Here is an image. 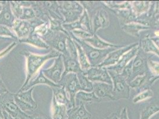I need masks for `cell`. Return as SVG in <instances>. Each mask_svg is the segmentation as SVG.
I'll return each instance as SVG.
<instances>
[{
	"label": "cell",
	"instance_id": "1",
	"mask_svg": "<svg viewBox=\"0 0 159 119\" xmlns=\"http://www.w3.org/2000/svg\"><path fill=\"white\" fill-rule=\"evenodd\" d=\"M20 54L26 58V79L19 90L23 89L26 86L30 80L39 71L40 67L49 60L55 59L61 54L58 51L52 50L45 54H36L29 51H23Z\"/></svg>",
	"mask_w": 159,
	"mask_h": 119
},
{
	"label": "cell",
	"instance_id": "2",
	"mask_svg": "<svg viewBox=\"0 0 159 119\" xmlns=\"http://www.w3.org/2000/svg\"><path fill=\"white\" fill-rule=\"evenodd\" d=\"M69 35L73 40L77 41L81 46L86 55L91 66H98L100 63L103 62V60L106 57L107 55L112 51H113L112 48L106 50H99L95 48L84 40L77 39L70 34H69Z\"/></svg>",
	"mask_w": 159,
	"mask_h": 119
},
{
	"label": "cell",
	"instance_id": "3",
	"mask_svg": "<svg viewBox=\"0 0 159 119\" xmlns=\"http://www.w3.org/2000/svg\"><path fill=\"white\" fill-rule=\"evenodd\" d=\"M69 35L62 31H53L50 30L47 35L42 38L44 41L54 50L63 55H67L66 40Z\"/></svg>",
	"mask_w": 159,
	"mask_h": 119
},
{
	"label": "cell",
	"instance_id": "4",
	"mask_svg": "<svg viewBox=\"0 0 159 119\" xmlns=\"http://www.w3.org/2000/svg\"><path fill=\"white\" fill-rule=\"evenodd\" d=\"M14 95V93L9 91L0 95V110L7 112L14 119L27 118L28 115L23 112L16 104Z\"/></svg>",
	"mask_w": 159,
	"mask_h": 119
},
{
	"label": "cell",
	"instance_id": "5",
	"mask_svg": "<svg viewBox=\"0 0 159 119\" xmlns=\"http://www.w3.org/2000/svg\"><path fill=\"white\" fill-rule=\"evenodd\" d=\"M33 90L34 87L25 91H18L14 95L16 104L27 114V112H33L38 108V104L33 98Z\"/></svg>",
	"mask_w": 159,
	"mask_h": 119
},
{
	"label": "cell",
	"instance_id": "6",
	"mask_svg": "<svg viewBox=\"0 0 159 119\" xmlns=\"http://www.w3.org/2000/svg\"><path fill=\"white\" fill-rule=\"evenodd\" d=\"M58 84L64 88L71 103L75 106V97L77 93L81 91L77 74L70 73L62 76Z\"/></svg>",
	"mask_w": 159,
	"mask_h": 119
},
{
	"label": "cell",
	"instance_id": "7",
	"mask_svg": "<svg viewBox=\"0 0 159 119\" xmlns=\"http://www.w3.org/2000/svg\"><path fill=\"white\" fill-rule=\"evenodd\" d=\"M64 64L62 55L54 59L53 64L51 67L42 69L47 78L56 84H58L60 82L64 72Z\"/></svg>",
	"mask_w": 159,
	"mask_h": 119
},
{
	"label": "cell",
	"instance_id": "8",
	"mask_svg": "<svg viewBox=\"0 0 159 119\" xmlns=\"http://www.w3.org/2000/svg\"><path fill=\"white\" fill-rule=\"evenodd\" d=\"M113 89V99L128 98L129 94V88L127 85L124 78L119 75L112 76Z\"/></svg>",
	"mask_w": 159,
	"mask_h": 119
},
{
	"label": "cell",
	"instance_id": "9",
	"mask_svg": "<svg viewBox=\"0 0 159 119\" xmlns=\"http://www.w3.org/2000/svg\"><path fill=\"white\" fill-rule=\"evenodd\" d=\"M34 26L32 21L16 19L14 22L12 30L16 35L18 40L27 38L33 33Z\"/></svg>",
	"mask_w": 159,
	"mask_h": 119
},
{
	"label": "cell",
	"instance_id": "10",
	"mask_svg": "<svg viewBox=\"0 0 159 119\" xmlns=\"http://www.w3.org/2000/svg\"><path fill=\"white\" fill-rule=\"evenodd\" d=\"M87 78L91 82H102L112 85L113 81L110 74L105 69L91 67L84 72Z\"/></svg>",
	"mask_w": 159,
	"mask_h": 119
},
{
	"label": "cell",
	"instance_id": "11",
	"mask_svg": "<svg viewBox=\"0 0 159 119\" xmlns=\"http://www.w3.org/2000/svg\"><path fill=\"white\" fill-rule=\"evenodd\" d=\"M46 85L51 88L53 87H58L60 86L59 84H56L55 83L48 79L47 77L44 75L42 69H40L39 71L37 73L36 75H34L33 78L30 80L29 83L27 85L26 87H25L23 89L19 90V91H25L32 88H33L36 85Z\"/></svg>",
	"mask_w": 159,
	"mask_h": 119
},
{
	"label": "cell",
	"instance_id": "12",
	"mask_svg": "<svg viewBox=\"0 0 159 119\" xmlns=\"http://www.w3.org/2000/svg\"><path fill=\"white\" fill-rule=\"evenodd\" d=\"M16 19L11 9L10 1H4L2 10L0 12V25L12 29Z\"/></svg>",
	"mask_w": 159,
	"mask_h": 119
},
{
	"label": "cell",
	"instance_id": "13",
	"mask_svg": "<svg viewBox=\"0 0 159 119\" xmlns=\"http://www.w3.org/2000/svg\"><path fill=\"white\" fill-rule=\"evenodd\" d=\"M93 93L98 98H111L113 97V85L102 82L93 83Z\"/></svg>",
	"mask_w": 159,
	"mask_h": 119
},
{
	"label": "cell",
	"instance_id": "14",
	"mask_svg": "<svg viewBox=\"0 0 159 119\" xmlns=\"http://www.w3.org/2000/svg\"><path fill=\"white\" fill-rule=\"evenodd\" d=\"M137 44H132L131 45L128 46H124V48L116 50L114 51L111 54H109L107 56V57L102 63H100L99 67H104L106 66H110V65H113L116 63L118 62L119 60L122 57V55L126 53V51L130 50L131 49H133L134 47H135Z\"/></svg>",
	"mask_w": 159,
	"mask_h": 119
},
{
	"label": "cell",
	"instance_id": "15",
	"mask_svg": "<svg viewBox=\"0 0 159 119\" xmlns=\"http://www.w3.org/2000/svg\"><path fill=\"white\" fill-rule=\"evenodd\" d=\"M51 89L53 93L52 98L56 101V102L61 105L66 106L67 110L75 107L73 106L71 103L64 87L60 86L51 88Z\"/></svg>",
	"mask_w": 159,
	"mask_h": 119
},
{
	"label": "cell",
	"instance_id": "16",
	"mask_svg": "<svg viewBox=\"0 0 159 119\" xmlns=\"http://www.w3.org/2000/svg\"><path fill=\"white\" fill-rule=\"evenodd\" d=\"M92 115L87 110L85 105L81 104L67 110L66 119H90Z\"/></svg>",
	"mask_w": 159,
	"mask_h": 119
},
{
	"label": "cell",
	"instance_id": "17",
	"mask_svg": "<svg viewBox=\"0 0 159 119\" xmlns=\"http://www.w3.org/2000/svg\"><path fill=\"white\" fill-rule=\"evenodd\" d=\"M64 64V72L63 75H66L70 73H77L82 71L80 67L79 60L78 59L72 58L68 55H62Z\"/></svg>",
	"mask_w": 159,
	"mask_h": 119
},
{
	"label": "cell",
	"instance_id": "18",
	"mask_svg": "<svg viewBox=\"0 0 159 119\" xmlns=\"http://www.w3.org/2000/svg\"><path fill=\"white\" fill-rule=\"evenodd\" d=\"M106 11L102 9L96 14L93 19L94 32H96L99 28H104L108 25L109 17Z\"/></svg>",
	"mask_w": 159,
	"mask_h": 119
},
{
	"label": "cell",
	"instance_id": "19",
	"mask_svg": "<svg viewBox=\"0 0 159 119\" xmlns=\"http://www.w3.org/2000/svg\"><path fill=\"white\" fill-rule=\"evenodd\" d=\"M138 48L136 46L133 48V50H130L128 53L124 54L122 57L119 60V61L116 64V65L114 66L110 67L107 68V69H112L115 70L116 73H119L120 71L122 70V69L125 66V65L127 64V63L129 61V60L131 59L135 55V54L137 52Z\"/></svg>",
	"mask_w": 159,
	"mask_h": 119
},
{
	"label": "cell",
	"instance_id": "20",
	"mask_svg": "<svg viewBox=\"0 0 159 119\" xmlns=\"http://www.w3.org/2000/svg\"><path fill=\"white\" fill-rule=\"evenodd\" d=\"M19 42L21 43L29 44L32 46H36L40 48L48 49L49 48V46H48V45L44 41V40L34 32L31 33L25 39L19 40Z\"/></svg>",
	"mask_w": 159,
	"mask_h": 119
},
{
	"label": "cell",
	"instance_id": "21",
	"mask_svg": "<svg viewBox=\"0 0 159 119\" xmlns=\"http://www.w3.org/2000/svg\"><path fill=\"white\" fill-rule=\"evenodd\" d=\"M98 98L94 93H87L83 91H80L77 93L75 97V106H79L81 104H85V103L92 102L93 101H98Z\"/></svg>",
	"mask_w": 159,
	"mask_h": 119
},
{
	"label": "cell",
	"instance_id": "22",
	"mask_svg": "<svg viewBox=\"0 0 159 119\" xmlns=\"http://www.w3.org/2000/svg\"><path fill=\"white\" fill-rule=\"evenodd\" d=\"M74 40V44L77 49L78 60H79V62L81 69L83 72H86L90 68L91 65H90L89 60L87 59L86 55L84 53V50H83V48H81V46H80V45L77 41H75V40Z\"/></svg>",
	"mask_w": 159,
	"mask_h": 119
},
{
	"label": "cell",
	"instance_id": "23",
	"mask_svg": "<svg viewBox=\"0 0 159 119\" xmlns=\"http://www.w3.org/2000/svg\"><path fill=\"white\" fill-rule=\"evenodd\" d=\"M52 118L53 119H67V107L56 102L52 98Z\"/></svg>",
	"mask_w": 159,
	"mask_h": 119
},
{
	"label": "cell",
	"instance_id": "24",
	"mask_svg": "<svg viewBox=\"0 0 159 119\" xmlns=\"http://www.w3.org/2000/svg\"><path fill=\"white\" fill-rule=\"evenodd\" d=\"M83 40L86 42L87 43L90 44L91 46L97 49H104L108 47H115V48L119 47V46L112 45L111 44H109L108 42H106L105 41L100 39L96 35H94L91 38H87L86 40Z\"/></svg>",
	"mask_w": 159,
	"mask_h": 119
},
{
	"label": "cell",
	"instance_id": "25",
	"mask_svg": "<svg viewBox=\"0 0 159 119\" xmlns=\"http://www.w3.org/2000/svg\"><path fill=\"white\" fill-rule=\"evenodd\" d=\"M77 76L79 81L81 91L87 93H92L93 91V84L87 78L85 73L81 71L77 73Z\"/></svg>",
	"mask_w": 159,
	"mask_h": 119
},
{
	"label": "cell",
	"instance_id": "26",
	"mask_svg": "<svg viewBox=\"0 0 159 119\" xmlns=\"http://www.w3.org/2000/svg\"><path fill=\"white\" fill-rule=\"evenodd\" d=\"M58 3L60 10L64 11H77L82 13L84 12L83 7L76 1H58Z\"/></svg>",
	"mask_w": 159,
	"mask_h": 119
},
{
	"label": "cell",
	"instance_id": "27",
	"mask_svg": "<svg viewBox=\"0 0 159 119\" xmlns=\"http://www.w3.org/2000/svg\"><path fill=\"white\" fill-rule=\"evenodd\" d=\"M60 13L64 19L63 23H70L79 20L83 12L82 13L77 11H64L60 10Z\"/></svg>",
	"mask_w": 159,
	"mask_h": 119
},
{
	"label": "cell",
	"instance_id": "28",
	"mask_svg": "<svg viewBox=\"0 0 159 119\" xmlns=\"http://www.w3.org/2000/svg\"><path fill=\"white\" fill-rule=\"evenodd\" d=\"M159 112V103L152 102L148 105L142 111L140 119H150L152 116Z\"/></svg>",
	"mask_w": 159,
	"mask_h": 119
},
{
	"label": "cell",
	"instance_id": "29",
	"mask_svg": "<svg viewBox=\"0 0 159 119\" xmlns=\"http://www.w3.org/2000/svg\"><path fill=\"white\" fill-rule=\"evenodd\" d=\"M132 64L133 65H131V71L133 74H137L144 72V70L145 68V60L139 54L132 61Z\"/></svg>",
	"mask_w": 159,
	"mask_h": 119
},
{
	"label": "cell",
	"instance_id": "30",
	"mask_svg": "<svg viewBox=\"0 0 159 119\" xmlns=\"http://www.w3.org/2000/svg\"><path fill=\"white\" fill-rule=\"evenodd\" d=\"M38 18L37 13L33 7H23L20 20L32 21Z\"/></svg>",
	"mask_w": 159,
	"mask_h": 119
},
{
	"label": "cell",
	"instance_id": "31",
	"mask_svg": "<svg viewBox=\"0 0 159 119\" xmlns=\"http://www.w3.org/2000/svg\"><path fill=\"white\" fill-rule=\"evenodd\" d=\"M51 30L49 21H44L34 28L33 32L42 38L44 37Z\"/></svg>",
	"mask_w": 159,
	"mask_h": 119
},
{
	"label": "cell",
	"instance_id": "32",
	"mask_svg": "<svg viewBox=\"0 0 159 119\" xmlns=\"http://www.w3.org/2000/svg\"><path fill=\"white\" fill-rule=\"evenodd\" d=\"M80 23L82 27L83 31H91V26L90 23V19L89 15L87 14L86 10H84V12L82 14L81 16L80 17L79 20Z\"/></svg>",
	"mask_w": 159,
	"mask_h": 119
},
{
	"label": "cell",
	"instance_id": "33",
	"mask_svg": "<svg viewBox=\"0 0 159 119\" xmlns=\"http://www.w3.org/2000/svg\"><path fill=\"white\" fill-rule=\"evenodd\" d=\"M10 4L14 17L16 19H20L23 13V7H21L20 4H19L17 1H10Z\"/></svg>",
	"mask_w": 159,
	"mask_h": 119
},
{
	"label": "cell",
	"instance_id": "34",
	"mask_svg": "<svg viewBox=\"0 0 159 119\" xmlns=\"http://www.w3.org/2000/svg\"><path fill=\"white\" fill-rule=\"evenodd\" d=\"M13 31H12L11 28H9L5 26L0 25V36L8 38L10 39L18 40L16 35Z\"/></svg>",
	"mask_w": 159,
	"mask_h": 119
},
{
	"label": "cell",
	"instance_id": "35",
	"mask_svg": "<svg viewBox=\"0 0 159 119\" xmlns=\"http://www.w3.org/2000/svg\"><path fill=\"white\" fill-rule=\"evenodd\" d=\"M152 95H153V93L152 91L150 89H148L147 90L141 92L138 95H137L134 98V99H133V102L134 103H139L141 101H143L146 99L150 98L152 97Z\"/></svg>",
	"mask_w": 159,
	"mask_h": 119
},
{
	"label": "cell",
	"instance_id": "36",
	"mask_svg": "<svg viewBox=\"0 0 159 119\" xmlns=\"http://www.w3.org/2000/svg\"><path fill=\"white\" fill-rule=\"evenodd\" d=\"M69 34L73 35L75 38L79 39V40H86L87 38H91L92 36V35L89 32H87L83 30H80V29H76L73 31V32H70Z\"/></svg>",
	"mask_w": 159,
	"mask_h": 119
},
{
	"label": "cell",
	"instance_id": "37",
	"mask_svg": "<svg viewBox=\"0 0 159 119\" xmlns=\"http://www.w3.org/2000/svg\"><path fill=\"white\" fill-rule=\"evenodd\" d=\"M146 78H147L146 75H143V76H139V77L136 78L135 79L133 80V81H131V82L130 83L129 85L133 88H138L144 83Z\"/></svg>",
	"mask_w": 159,
	"mask_h": 119
},
{
	"label": "cell",
	"instance_id": "38",
	"mask_svg": "<svg viewBox=\"0 0 159 119\" xmlns=\"http://www.w3.org/2000/svg\"><path fill=\"white\" fill-rule=\"evenodd\" d=\"M17 45V42L14 41L10 45H9L7 46V48H6L4 50H2V51L0 52V59L7 55L8 54L10 53L14 48Z\"/></svg>",
	"mask_w": 159,
	"mask_h": 119
},
{
	"label": "cell",
	"instance_id": "39",
	"mask_svg": "<svg viewBox=\"0 0 159 119\" xmlns=\"http://www.w3.org/2000/svg\"><path fill=\"white\" fill-rule=\"evenodd\" d=\"M27 118L29 119H49L48 117L46 115L37 114V113H33L32 114H29Z\"/></svg>",
	"mask_w": 159,
	"mask_h": 119
},
{
	"label": "cell",
	"instance_id": "40",
	"mask_svg": "<svg viewBox=\"0 0 159 119\" xmlns=\"http://www.w3.org/2000/svg\"><path fill=\"white\" fill-rule=\"evenodd\" d=\"M152 66V72L154 73L156 75L159 74V64L157 63H152L151 64Z\"/></svg>",
	"mask_w": 159,
	"mask_h": 119
},
{
	"label": "cell",
	"instance_id": "41",
	"mask_svg": "<svg viewBox=\"0 0 159 119\" xmlns=\"http://www.w3.org/2000/svg\"><path fill=\"white\" fill-rule=\"evenodd\" d=\"M8 91L7 90L6 86H5L4 83L2 81V80H0V95L7 93Z\"/></svg>",
	"mask_w": 159,
	"mask_h": 119
},
{
	"label": "cell",
	"instance_id": "42",
	"mask_svg": "<svg viewBox=\"0 0 159 119\" xmlns=\"http://www.w3.org/2000/svg\"><path fill=\"white\" fill-rule=\"evenodd\" d=\"M119 119H128V115H127V112H126V108L125 107L122 110L121 114L119 116Z\"/></svg>",
	"mask_w": 159,
	"mask_h": 119
},
{
	"label": "cell",
	"instance_id": "43",
	"mask_svg": "<svg viewBox=\"0 0 159 119\" xmlns=\"http://www.w3.org/2000/svg\"><path fill=\"white\" fill-rule=\"evenodd\" d=\"M105 119H119L118 113H117V112L112 113L110 116H109L107 117H106Z\"/></svg>",
	"mask_w": 159,
	"mask_h": 119
},
{
	"label": "cell",
	"instance_id": "44",
	"mask_svg": "<svg viewBox=\"0 0 159 119\" xmlns=\"http://www.w3.org/2000/svg\"><path fill=\"white\" fill-rule=\"evenodd\" d=\"M154 40V41L155 42V43L156 44V45L159 47V39H156V40L155 39V40Z\"/></svg>",
	"mask_w": 159,
	"mask_h": 119
},
{
	"label": "cell",
	"instance_id": "45",
	"mask_svg": "<svg viewBox=\"0 0 159 119\" xmlns=\"http://www.w3.org/2000/svg\"><path fill=\"white\" fill-rule=\"evenodd\" d=\"M3 3H4V1H0V12H1V11L2 10Z\"/></svg>",
	"mask_w": 159,
	"mask_h": 119
},
{
	"label": "cell",
	"instance_id": "46",
	"mask_svg": "<svg viewBox=\"0 0 159 119\" xmlns=\"http://www.w3.org/2000/svg\"><path fill=\"white\" fill-rule=\"evenodd\" d=\"M8 39H10V38H5V37H1V36H0V40H8Z\"/></svg>",
	"mask_w": 159,
	"mask_h": 119
},
{
	"label": "cell",
	"instance_id": "47",
	"mask_svg": "<svg viewBox=\"0 0 159 119\" xmlns=\"http://www.w3.org/2000/svg\"><path fill=\"white\" fill-rule=\"evenodd\" d=\"M156 35H157L158 36H159V32H156Z\"/></svg>",
	"mask_w": 159,
	"mask_h": 119
},
{
	"label": "cell",
	"instance_id": "48",
	"mask_svg": "<svg viewBox=\"0 0 159 119\" xmlns=\"http://www.w3.org/2000/svg\"><path fill=\"white\" fill-rule=\"evenodd\" d=\"M28 119V118H24V119Z\"/></svg>",
	"mask_w": 159,
	"mask_h": 119
},
{
	"label": "cell",
	"instance_id": "49",
	"mask_svg": "<svg viewBox=\"0 0 159 119\" xmlns=\"http://www.w3.org/2000/svg\"><path fill=\"white\" fill-rule=\"evenodd\" d=\"M0 80H1V76H0Z\"/></svg>",
	"mask_w": 159,
	"mask_h": 119
}]
</instances>
